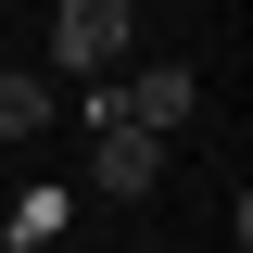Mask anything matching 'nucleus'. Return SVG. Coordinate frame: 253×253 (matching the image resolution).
<instances>
[{
    "label": "nucleus",
    "instance_id": "nucleus-1",
    "mask_svg": "<svg viewBox=\"0 0 253 253\" xmlns=\"http://www.w3.org/2000/svg\"><path fill=\"white\" fill-rule=\"evenodd\" d=\"M126 38H139L126 0H51V76H114Z\"/></svg>",
    "mask_w": 253,
    "mask_h": 253
},
{
    "label": "nucleus",
    "instance_id": "nucleus-2",
    "mask_svg": "<svg viewBox=\"0 0 253 253\" xmlns=\"http://www.w3.org/2000/svg\"><path fill=\"white\" fill-rule=\"evenodd\" d=\"M152 177H165V139H152V126H89V190L139 203Z\"/></svg>",
    "mask_w": 253,
    "mask_h": 253
},
{
    "label": "nucleus",
    "instance_id": "nucleus-5",
    "mask_svg": "<svg viewBox=\"0 0 253 253\" xmlns=\"http://www.w3.org/2000/svg\"><path fill=\"white\" fill-rule=\"evenodd\" d=\"M13 228V253H51V228H63V190H26V215H0Z\"/></svg>",
    "mask_w": 253,
    "mask_h": 253
},
{
    "label": "nucleus",
    "instance_id": "nucleus-3",
    "mask_svg": "<svg viewBox=\"0 0 253 253\" xmlns=\"http://www.w3.org/2000/svg\"><path fill=\"white\" fill-rule=\"evenodd\" d=\"M190 101H203V76H190V63H139V76H114V114L126 126H190Z\"/></svg>",
    "mask_w": 253,
    "mask_h": 253
},
{
    "label": "nucleus",
    "instance_id": "nucleus-4",
    "mask_svg": "<svg viewBox=\"0 0 253 253\" xmlns=\"http://www.w3.org/2000/svg\"><path fill=\"white\" fill-rule=\"evenodd\" d=\"M38 126H51V76L0 63V139H38Z\"/></svg>",
    "mask_w": 253,
    "mask_h": 253
},
{
    "label": "nucleus",
    "instance_id": "nucleus-6",
    "mask_svg": "<svg viewBox=\"0 0 253 253\" xmlns=\"http://www.w3.org/2000/svg\"><path fill=\"white\" fill-rule=\"evenodd\" d=\"M0 253H13V228H0Z\"/></svg>",
    "mask_w": 253,
    "mask_h": 253
}]
</instances>
